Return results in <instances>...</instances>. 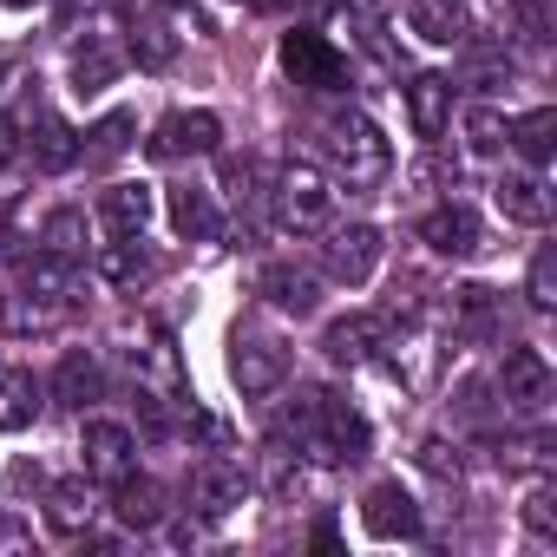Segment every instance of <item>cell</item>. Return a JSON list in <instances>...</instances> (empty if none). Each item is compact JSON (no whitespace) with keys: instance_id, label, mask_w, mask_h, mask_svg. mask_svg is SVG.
Listing matches in <instances>:
<instances>
[{"instance_id":"1","label":"cell","mask_w":557,"mask_h":557,"mask_svg":"<svg viewBox=\"0 0 557 557\" xmlns=\"http://www.w3.org/2000/svg\"><path fill=\"white\" fill-rule=\"evenodd\" d=\"M322 151H329L335 177H348L355 190L381 184L387 164H394V151H387V138H381V125H374L368 112H335V119H322Z\"/></svg>"},{"instance_id":"2","label":"cell","mask_w":557,"mask_h":557,"mask_svg":"<svg viewBox=\"0 0 557 557\" xmlns=\"http://www.w3.org/2000/svg\"><path fill=\"white\" fill-rule=\"evenodd\" d=\"M269 210L283 230H329L335 223V184L315 171V164H283L275 171V190H269Z\"/></svg>"},{"instance_id":"3","label":"cell","mask_w":557,"mask_h":557,"mask_svg":"<svg viewBox=\"0 0 557 557\" xmlns=\"http://www.w3.org/2000/svg\"><path fill=\"white\" fill-rule=\"evenodd\" d=\"M230 381L243 387V400L283 394V381H289V348H283V342H269V335L236 329V342H230Z\"/></svg>"},{"instance_id":"4","label":"cell","mask_w":557,"mask_h":557,"mask_svg":"<svg viewBox=\"0 0 557 557\" xmlns=\"http://www.w3.org/2000/svg\"><path fill=\"white\" fill-rule=\"evenodd\" d=\"M283 73H289L296 86H309V92H335V86H348V60H342V47H335L329 34H315V27H289V34H283Z\"/></svg>"},{"instance_id":"5","label":"cell","mask_w":557,"mask_h":557,"mask_svg":"<svg viewBox=\"0 0 557 557\" xmlns=\"http://www.w3.org/2000/svg\"><path fill=\"white\" fill-rule=\"evenodd\" d=\"M550 394H557V374H550L544 348H505V361H498V407H511V413H544Z\"/></svg>"},{"instance_id":"6","label":"cell","mask_w":557,"mask_h":557,"mask_svg":"<svg viewBox=\"0 0 557 557\" xmlns=\"http://www.w3.org/2000/svg\"><path fill=\"white\" fill-rule=\"evenodd\" d=\"M368 446H374L368 413L355 400H342V394H322V420H315L309 453H322L329 466H355V459H368Z\"/></svg>"},{"instance_id":"7","label":"cell","mask_w":557,"mask_h":557,"mask_svg":"<svg viewBox=\"0 0 557 557\" xmlns=\"http://www.w3.org/2000/svg\"><path fill=\"white\" fill-rule=\"evenodd\" d=\"M243 498H249V472H243L236 459H223V453L197 459L190 479H184V505H190L197 518H230Z\"/></svg>"},{"instance_id":"8","label":"cell","mask_w":557,"mask_h":557,"mask_svg":"<svg viewBox=\"0 0 557 557\" xmlns=\"http://www.w3.org/2000/svg\"><path fill=\"white\" fill-rule=\"evenodd\" d=\"M216 145H223V119H216V112H171V119H158V125H151V138H145V151H151L158 164L210 158Z\"/></svg>"},{"instance_id":"9","label":"cell","mask_w":557,"mask_h":557,"mask_svg":"<svg viewBox=\"0 0 557 557\" xmlns=\"http://www.w3.org/2000/svg\"><path fill=\"white\" fill-rule=\"evenodd\" d=\"M79 459H86V479L119 485L125 472H138V440H132V426H119V420H86Z\"/></svg>"},{"instance_id":"10","label":"cell","mask_w":557,"mask_h":557,"mask_svg":"<svg viewBox=\"0 0 557 557\" xmlns=\"http://www.w3.org/2000/svg\"><path fill=\"white\" fill-rule=\"evenodd\" d=\"M322 269L335 275V283L361 289L368 275L381 269V230H374V223H348V230H335L329 249H322Z\"/></svg>"},{"instance_id":"11","label":"cell","mask_w":557,"mask_h":557,"mask_svg":"<svg viewBox=\"0 0 557 557\" xmlns=\"http://www.w3.org/2000/svg\"><path fill=\"white\" fill-rule=\"evenodd\" d=\"M479 210L472 203H440V210H426L420 216V243L433 249V256H472L479 249Z\"/></svg>"},{"instance_id":"12","label":"cell","mask_w":557,"mask_h":557,"mask_svg":"<svg viewBox=\"0 0 557 557\" xmlns=\"http://www.w3.org/2000/svg\"><path fill=\"white\" fill-rule=\"evenodd\" d=\"M387 342V315H342V322H329V335H322V355L335 361V368H361V361H374V348Z\"/></svg>"},{"instance_id":"13","label":"cell","mask_w":557,"mask_h":557,"mask_svg":"<svg viewBox=\"0 0 557 557\" xmlns=\"http://www.w3.org/2000/svg\"><path fill=\"white\" fill-rule=\"evenodd\" d=\"M256 296H269L283 315H315L322 283H315V269H302V262H269V269L256 275Z\"/></svg>"},{"instance_id":"14","label":"cell","mask_w":557,"mask_h":557,"mask_svg":"<svg viewBox=\"0 0 557 557\" xmlns=\"http://www.w3.org/2000/svg\"><path fill=\"white\" fill-rule=\"evenodd\" d=\"M21 151H27L40 171H73V164H79V132H73L66 119H53V112H34Z\"/></svg>"},{"instance_id":"15","label":"cell","mask_w":557,"mask_h":557,"mask_svg":"<svg viewBox=\"0 0 557 557\" xmlns=\"http://www.w3.org/2000/svg\"><path fill=\"white\" fill-rule=\"evenodd\" d=\"M407 119L420 138H440L453 125V79L446 73H413L407 79Z\"/></svg>"},{"instance_id":"16","label":"cell","mask_w":557,"mask_h":557,"mask_svg":"<svg viewBox=\"0 0 557 557\" xmlns=\"http://www.w3.org/2000/svg\"><path fill=\"white\" fill-rule=\"evenodd\" d=\"M361 518H368L374 537H420V505H413V492H400L394 479L361 498Z\"/></svg>"},{"instance_id":"17","label":"cell","mask_w":557,"mask_h":557,"mask_svg":"<svg viewBox=\"0 0 557 557\" xmlns=\"http://www.w3.org/2000/svg\"><path fill=\"white\" fill-rule=\"evenodd\" d=\"M112 518H119L125 531H158V524H164V485L125 472V479L112 485Z\"/></svg>"},{"instance_id":"18","label":"cell","mask_w":557,"mask_h":557,"mask_svg":"<svg viewBox=\"0 0 557 557\" xmlns=\"http://www.w3.org/2000/svg\"><path fill=\"white\" fill-rule=\"evenodd\" d=\"M498 210H505L511 223H524V230H544V223H550V190H544V177H537V171H505V177H498Z\"/></svg>"},{"instance_id":"19","label":"cell","mask_w":557,"mask_h":557,"mask_svg":"<svg viewBox=\"0 0 557 557\" xmlns=\"http://www.w3.org/2000/svg\"><path fill=\"white\" fill-rule=\"evenodd\" d=\"M151 210H158L151 184H106V197H99V223H106L112 236H145Z\"/></svg>"},{"instance_id":"20","label":"cell","mask_w":557,"mask_h":557,"mask_svg":"<svg viewBox=\"0 0 557 557\" xmlns=\"http://www.w3.org/2000/svg\"><path fill=\"white\" fill-rule=\"evenodd\" d=\"M21 283H27V296H40V302H53V309H73V302H79V262L47 249V256L27 262Z\"/></svg>"},{"instance_id":"21","label":"cell","mask_w":557,"mask_h":557,"mask_svg":"<svg viewBox=\"0 0 557 557\" xmlns=\"http://www.w3.org/2000/svg\"><path fill=\"white\" fill-rule=\"evenodd\" d=\"M407 27L426 40V47H459L472 14H466V0H413L407 8Z\"/></svg>"},{"instance_id":"22","label":"cell","mask_w":557,"mask_h":557,"mask_svg":"<svg viewBox=\"0 0 557 557\" xmlns=\"http://www.w3.org/2000/svg\"><path fill=\"white\" fill-rule=\"evenodd\" d=\"M112 79H119V47H112V34H86V40L73 47V92L92 99V92H106Z\"/></svg>"},{"instance_id":"23","label":"cell","mask_w":557,"mask_h":557,"mask_svg":"<svg viewBox=\"0 0 557 557\" xmlns=\"http://www.w3.org/2000/svg\"><path fill=\"white\" fill-rule=\"evenodd\" d=\"M99 394H106V368H99L92 355H79V348H73V355L53 368V400H60V407H73V413H86Z\"/></svg>"},{"instance_id":"24","label":"cell","mask_w":557,"mask_h":557,"mask_svg":"<svg viewBox=\"0 0 557 557\" xmlns=\"http://www.w3.org/2000/svg\"><path fill=\"white\" fill-rule=\"evenodd\" d=\"M34 413H40V381H34V368H0V433H21V426H34Z\"/></svg>"},{"instance_id":"25","label":"cell","mask_w":557,"mask_h":557,"mask_svg":"<svg viewBox=\"0 0 557 557\" xmlns=\"http://www.w3.org/2000/svg\"><path fill=\"white\" fill-rule=\"evenodd\" d=\"M171 223H177L190 243H210V236L223 230V216H216V197H210L203 184H177V190H171Z\"/></svg>"},{"instance_id":"26","label":"cell","mask_w":557,"mask_h":557,"mask_svg":"<svg viewBox=\"0 0 557 557\" xmlns=\"http://www.w3.org/2000/svg\"><path fill=\"white\" fill-rule=\"evenodd\" d=\"M99 275H106V283H119V289H138V283H151V275H158V262H151V249H138V236H119V243L99 249Z\"/></svg>"},{"instance_id":"27","label":"cell","mask_w":557,"mask_h":557,"mask_svg":"<svg viewBox=\"0 0 557 557\" xmlns=\"http://www.w3.org/2000/svg\"><path fill=\"white\" fill-rule=\"evenodd\" d=\"M47 524H53L60 537H86V524H92V492H86V479H66V485L47 492Z\"/></svg>"},{"instance_id":"28","label":"cell","mask_w":557,"mask_h":557,"mask_svg":"<svg viewBox=\"0 0 557 557\" xmlns=\"http://www.w3.org/2000/svg\"><path fill=\"white\" fill-rule=\"evenodd\" d=\"M492 322H498V296H492L485 283H466V289H453V329H459V335L485 342V335H492Z\"/></svg>"},{"instance_id":"29","label":"cell","mask_w":557,"mask_h":557,"mask_svg":"<svg viewBox=\"0 0 557 557\" xmlns=\"http://www.w3.org/2000/svg\"><path fill=\"white\" fill-rule=\"evenodd\" d=\"M505 145H518L531 164H550V151H557V112L550 106H537V112H524L511 132H505Z\"/></svg>"},{"instance_id":"30","label":"cell","mask_w":557,"mask_h":557,"mask_svg":"<svg viewBox=\"0 0 557 557\" xmlns=\"http://www.w3.org/2000/svg\"><path fill=\"white\" fill-rule=\"evenodd\" d=\"M60 315L66 309H53L40 296H8V302H0V329H8V335H47V329H60Z\"/></svg>"},{"instance_id":"31","label":"cell","mask_w":557,"mask_h":557,"mask_svg":"<svg viewBox=\"0 0 557 557\" xmlns=\"http://www.w3.org/2000/svg\"><path fill=\"white\" fill-rule=\"evenodd\" d=\"M125 47H132V60L151 66V73H164V66L177 60V34H171L164 21H132V40H125Z\"/></svg>"},{"instance_id":"32","label":"cell","mask_w":557,"mask_h":557,"mask_svg":"<svg viewBox=\"0 0 557 557\" xmlns=\"http://www.w3.org/2000/svg\"><path fill=\"white\" fill-rule=\"evenodd\" d=\"M40 243H47L53 256H73V262H79V256H86V210H79V203L53 210V216L40 223Z\"/></svg>"},{"instance_id":"33","label":"cell","mask_w":557,"mask_h":557,"mask_svg":"<svg viewBox=\"0 0 557 557\" xmlns=\"http://www.w3.org/2000/svg\"><path fill=\"white\" fill-rule=\"evenodd\" d=\"M315 420H322V394H315V387H296V400L275 413V440L309 446V440H315Z\"/></svg>"},{"instance_id":"34","label":"cell","mask_w":557,"mask_h":557,"mask_svg":"<svg viewBox=\"0 0 557 557\" xmlns=\"http://www.w3.org/2000/svg\"><path fill=\"white\" fill-rule=\"evenodd\" d=\"M125 145H132V119L112 112V119H99V125L79 138V158H86V164H106V158H119Z\"/></svg>"},{"instance_id":"35","label":"cell","mask_w":557,"mask_h":557,"mask_svg":"<svg viewBox=\"0 0 557 557\" xmlns=\"http://www.w3.org/2000/svg\"><path fill=\"white\" fill-rule=\"evenodd\" d=\"M342 14H348L355 40H361L368 53H381V60H387V8H381V0H342Z\"/></svg>"},{"instance_id":"36","label":"cell","mask_w":557,"mask_h":557,"mask_svg":"<svg viewBox=\"0 0 557 557\" xmlns=\"http://www.w3.org/2000/svg\"><path fill=\"white\" fill-rule=\"evenodd\" d=\"M505 132H511V125H505L492 106H472V112H466V138H472V151H479V158H492V151L505 145Z\"/></svg>"},{"instance_id":"37","label":"cell","mask_w":557,"mask_h":557,"mask_svg":"<svg viewBox=\"0 0 557 557\" xmlns=\"http://www.w3.org/2000/svg\"><path fill=\"white\" fill-rule=\"evenodd\" d=\"M524 296H531V309H550V302H557V275H550V249H537V256H531V275H524Z\"/></svg>"},{"instance_id":"38","label":"cell","mask_w":557,"mask_h":557,"mask_svg":"<svg viewBox=\"0 0 557 557\" xmlns=\"http://www.w3.org/2000/svg\"><path fill=\"white\" fill-rule=\"evenodd\" d=\"M524 524H531L537 537H550V531H557V505H550V485H531V492H524Z\"/></svg>"},{"instance_id":"39","label":"cell","mask_w":557,"mask_h":557,"mask_svg":"<svg viewBox=\"0 0 557 557\" xmlns=\"http://www.w3.org/2000/svg\"><path fill=\"white\" fill-rule=\"evenodd\" d=\"M420 466H426L433 479H459V453H453L446 440H426V446H420Z\"/></svg>"},{"instance_id":"40","label":"cell","mask_w":557,"mask_h":557,"mask_svg":"<svg viewBox=\"0 0 557 557\" xmlns=\"http://www.w3.org/2000/svg\"><path fill=\"white\" fill-rule=\"evenodd\" d=\"M459 413H466V420H492V400H485V387H479V381H466V387H459Z\"/></svg>"},{"instance_id":"41","label":"cell","mask_w":557,"mask_h":557,"mask_svg":"<svg viewBox=\"0 0 557 557\" xmlns=\"http://www.w3.org/2000/svg\"><path fill=\"white\" fill-rule=\"evenodd\" d=\"M138 426H145V433H171V420H164V400H158V394H138Z\"/></svg>"},{"instance_id":"42","label":"cell","mask_w":557,"mask_h":557,"mask_svg":"<svg viewBox=\"0 0 557 557\" xmlns=\"http://www.w3.org/2000/svg\"><path fill=\"white\" fill-rule=\"evenodd\" d=\"M14 158H21V125L0 112V164H14Z\"/></svg>"},{"instance_id":"43","label":"cell","mask_w":557,"mask_h":557,"mask_svg":"<svg viewBox=\"0 0 557 557\" xmlns=\"http://www.w3.org/2000/svg\"><path fill=\"white\" fill-rule=\"evenodd\" d=\"M256 8H309V0H256Z\"/></svg>"},{"instance_id":"44","label":"cell","mask_w":557,"mask_h":557,"mask_svg":"<svg viewBox=\"0 0 557 557\" xmlns=\"http://www.w3.org/2000/svg\"><path fill=\"white\" fill-rule=\"evenodd\" d=\"M8 537H14V524H8V518H0V544H8Z\"/></svg>"},{"instance_id":"45","label":"cell","mask_w":557,"mask_h":557,"mask_svg":"<svg viewBox=\"0 0 557 557\" xmlns=\"http://www.w3.org/2000/svg\"><path fill=\"white\" fill-rule=\"evenodd\" d=\"M164 8H190V0H164Z\"/></svg>"},{"instance_id":"46","label":"cell","mask_w":557,"mask_h":557,"mask_svg":"<svg viewBox=\"0 0 557 557\" xmlns=\"http://www.w3.org/2000/svg\"><path fill=\"white\" fill-rule=\"evenodd\" d=\"M8 8H27V0H8Z\"/></svg>"}]
</instances>
